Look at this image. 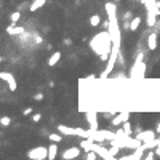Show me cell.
I'll list each match as a JSON object with an SVG mask.
<instances>
[{
	"label": "cell",
	"mask_w": 160,
	"mask_h": 160,
	"mask_svg": "<svg viewBox=\"0 0 160 160\" xmlns=\"http://www.w3.org/2000/svg\"><path fill=\"white\" fill-rule=\"evenodd\" d=\"M48 139L51 141V143H61V141H63V133L61 135H58V133H50L48 135Z\"/></svg>",
	"instance_id": "cell-18"
},
{
	"label": "cell",
	"mask_w": 160,
	"mask_h": 160,
	"mask_svg": "<svg viewBox=\"0 0 160 160\" xmlns=\"http://www.w3.org/2000/svg\"><path fill=\"white\" fill-rule=\"evenodd\" d=\"M63 43H64L66 46H71V45H72V39H64Z\"/></svg>",
	"instance_id": "cell-31"
},
{
	"label": "cell",
	"mask_w": 160,
	"mask_h": 160,
	"mask_svg": "<svg viewBox=\"0 0 160 160\" xmlns=\"http://www.w3.org/2000/svg\"><path fill=\"white\" fill-rule=\"evenodd\" d=\"M19 19H21V11H15V13L10 15V21L11 23H18Z\"/></svg>",
	"instance_id": "cell-20"
},
{
	"label": "cell",
	"mask_w": 160,
	"mask_h": 160,
	"mask_svg": "<svg viewBox=\"0 0 160 160\" xmlns=\"http://www.w3.org/2000/svg\"><path fill=\"white\" fill-rule=\"evenodd\" d=\"M123 31H130V21H123V26H122Z\"/></svg>",
	"instance_id": "cell-27"
},
{
	"label": "cell",
	"mask_w": 160,
	"mask_h": 160,
	"mask_svg": "<svg viewBox=\"0 0 160 160\" xmlns=\"http://www.w3.org/2000/svg\"><path fill=\"white\" fill-rule=\"evenodd\" d=\"M0 123H2V127H8L11 123V119L8 117V115H3L2 119H0Z\"/></svg>",
	"instance_id": "cell-23"
},
{
	"label": "cell",
	"mask_w": 160,
	"mask_h": 160,
	"mask_svg": "<svg viewBox=\"0 0 160 160\" xmlns=\"http://www.w3.org/2000/svg\"><path fill=\"white\" fill-rule=\"evenodd\" d=\"M35 42H37V43H42V42H43V39H42L40 35H35Z\"/></svg>",
	"instance_id": "cell-32"
},
{
	"label": "cell",
	"mask_w": 160,
	"mask_h": 160,
	"mask_svg": "<svg viewBox=\"0 0 160 160\" xmlns=\"http://www.w3.org/2000/svg\"><path fill=\"white\" fill-rule=\"evenodd\" d=\"M158 139H160V138H158ZM155 152H157V155L160 157V143H158V146L155 147Z\"/></svg>",
	"instance_id": "cell-33"
},
{
	"label": "cell",
	"mask_w": 160,
	"mask_h": 160,
	"mask_svg": "<svg viewBox=\"0 0 160 160\" xmlns=\"http://www.w3.org/2000/svg\"><path fill=\"white\" fill-rule=\"evenodd\" d=\"M144 150H146V147H144V143H143L139 147L133 149V154L123 155V157H122V160H138V158H144Z\"/></svg>",
	"instance_id": "cell-4"
},
{
	"label": "cell",
	"mask_w": 160,
	"mask_h": 160,
	"mask_svg": "<svg viewBox=\"0 0 160 160\" xmlns=\"http://www.w3.org/2000/svg\"><path fill=\"white\" fill-rule=\"evenodd\" d=\"M85 157L87 160H96V157H98V154L95 152V150H88V152H85Z\"/></svg>",
	"instance_id": "cell-21"
},
{
	"label": "cell",
	"mask_w": 160,
	"mask_h": 160,
	"mask_svg": "<svg viewBox=\"0 0 160 160\" xmlns=\"http://www.w3.org/2000/svg\"><path fill=\"white\" fill-rule=\"evenodd\" d=\"M87 120H88L91 130H98V115L95 114V112H88V114H87Z\"/></svg>",
	"instance_id": "cell-10"
},
{
	"label": "cell",
	"mask_w": 160,
	"mask_h": 160,
	"mask_svg": "<svg viewBox=\"0 0 160 160\" xmlns=\"http://www.w3.org/2000/svg\"><path fill=\"white\" fill-rule=\"evenodd\" d=\"M143 59H144V54L143 53H138V58H136L135 63H143Z\"/></svg>",
	"instance_id": "cell-29"
},
{
	"label": "cell",
	"mask_w": 160,
	"mask_h": 160,
	"mask_svg": "<svg viewBox=\"0 0 160 160\" xmlns=\"http://www.w3.org/2000/svg\"><path fill=\"white\" fill-rule=\"evenodd\" d=\"M123 18H125V21H131V19H133V16H131V13H130V11H127Z\"/></svg>",
	"instance_id": "cell-30"
},
{
	"label": "cell",
	"mask_w": 160,
	"mask_h": 160,
	"mask_svg": "<svg viewBox=\"0 0 160 160\" xmlns=\"http://www.w3.org/2000/svg\"><path fill=\"white\" fill-rule=\"evenodd\" d=\"M99 24H101L99 15H91V16H90V26H91V27H98Z\"/></svg>",
	"instance_id": "cell-17"
},
{
	"label": "cell",
	"mask_w": 160,
	"mask_h": 160,
	"mask_svg": "<svg viewBox=\"0 0 160 160\" xmlns=\"http://www.w3.org/2000/svg\"><path fill=\"white\" fill-rule=\"evenodd\" d=\"M139 24H141V16H133V19L130 21V31H138L139 29Z\"/></svg>",
	"instance_id": "cell-16"
},
{
	"label": "cell",
	"mask_w": 160,
	"mask_h": 160,
	"mask_svg": "<svg viewBox=\"0 0 160 160\" xmlns=\"http://www.w3.org/2000/svg\"><path fill=\"white\" fill-rule=\"evenodd\" d=\"M90 46L91 50L95 51L98 56L101 54H109L112 51V37H110V32H101L98 34L96 37H93L91 42H90Z\"/></svg>",
	"instance_id": "cell-1"
},
{
	"label": "cell",
	"mask_w": 160,
	"mask_h": 160,
	"mask_svg": "<svg viewBox=\"0 0 160 160\" xmlns=\"http://www.w3.org/2000/svg\"><path fill=\"white\" fill-rule=\"evenodd\" d=\"M58 131L63 135H69V136H75V128L66 127V125H58Z\"/></svg>",
	"instance_id": "cell-15"
},
{
	"label": "cell",
	"mask_w": 160,
	"mask_h": 160,
	"mask_svg": "<svg viewBox=\"0 0 160 160\" xmlns=\"http://www.w3.org/2000/svg\"><path fill=\"white\" fill-rule=\"evenodd\" d=\"M96 154H98V157L104 158V160H112V158H115L114 155H112V154L109 152V149H107V147H104L101 143H99V146L96 147Z\"/></svg>",
	"instance_id": "cell-6"
},
{
	"label": "cell",
	"mask_w": 160,
	"mask_h": 160,
	"mask_svg": "<svg viewBox=\"0 0 160 160\" xmlns=\"http://www.w3.org/2000/svg\"><path fill=\"white\" fill-rule=\"evenodd\" d=\"M32 98H34L35 101H42V99H43V95H42V93H35Z\"/></svg>",
	"instance_id": "cell-25"
},
{
	"label": "cell",
	"mask_w": 160,
	"mask_h": 160,
	"mask_svg": "<svg viewBox=\"0 0 160 160\" xmlns=\"http://www.w3.org/2000/svg\"><path fill=\"white\" fill-rule=\"evenodd\" d=\"M114 2H115V3H119V2H120V0H114Z\"/></svg>",
	"instance_id": "cell-35"
},
{
	"label": "cell",
	"mask_w": 160,
	"mask_h": 160,
	"mask_svg": "<svg viewBox=\"0 0 160 160\" xmlns=\"http://www.w3.org/2000/svg\"><path fill=\"white\" fill-rule=\"evenodd\" d=\"M42 120V114H34L32 115V122H35V123H37V122H40Z\"/></svg>",
	"instance_id": "cell-24"
},
{
	"label": "cell",
	"mask_w": 160,
	"mask_h": 160,
	"mask_svg": "<svg viewBox=\"0 0 160 160\" xmlns=\"http://www.w3.org/2000/svg\"><path fill=\"white\" fill-rule=\"evenodd\" d=\"M6 34H10V35L24 34V27H23V26H16V23H11L10 26L6 27Z\"/></svg>",
	"instance_id": "cell-8"
},
{
	"label": "cell",
	"mask_w": 160,
	"mask_h": 160,
	"mask_svg": "<svg viewBox=\"0 0 160 160\" xmlns=\"http://www.w3.org/2000/svg\"><path fill=\"white\" fill-rule=\"evenodd\" d=\"M46 3V0H32V3L29 5V11L31 13H35L39 8H42L43 5Z\"/></svg>",
	"instance_id": "cell-13"
},
{
	"label": "cell",
	"mask_w": 160,
	"mask_h": 160,
	"mask_svg": "<svg viewBox=\"0 0 160 160\" xmlns=\"http://www.w3.org/2000/svg\"><path fill=\"white\" fill-rule=\"evenodd\" d=\"M101 26L104 27V29H109V27H110V19H109V21H102Z\"/></svg>",
	"instance_id": "cell-28"
},
{
	"label": "cell",
	"mask_w": 160,
	"mask_h": 160,
	"mask_svg": "<svg viewBox=\"0 0 160 160\" xmlns=\"http://www.w3.org/2000/svg\"><path fill=\"white\" fill-rule=\"evenodd\" d=\"M155 133L157 131H139V133L136 135V138L139 139V141H143V143H146V141H149V139H154L155 138Z\"/></svg>",
	"instance_id": "cell-9"
},
{
	"label": "cell",
	"mask_w": 160,
	"mask_h": 160,
	"mask_svg": "<svg viewBox=\"0 0 160 160\" xmlns=\"http://www.w3.org/2000/svg\"><path fill=\"white\" fill-rule=\"evenodd\" d=\"M155 155H157L155 149H149V150H147V154L144 155V158H146V160H152V158H155Z\"/></svg>",
	"instance_id": "cell-22"
},
{
	"label": "cell",
	"mask_w": 160,
	"mask_h": 160,
	"mask_svg": "<svg viewBox=\"0 0 160 160\" xmlns=\"http://www.w3.org/2000/svg\"><path fill=\"white\" fill-rule=\"evenodd\" d=\"M80 154H82V147H71V149H66L64 152L61 154V158H64V160L77 158Z\"/></svg>",
	"instance_id": "cell-5"
},
{
	"label": "cell",
	"mask_w": 160,
	"mask_h": 160,
	"mask_svg": "<svg viewBox=\"0 0 160 160\" xmlns=\"http://www.w3.org/2000/svg\"><path fill=\"white\" fill-rule=\"evenodd\" d=\"M147 48H149L150 51H154V50L157 48V34H155V32H152V34L147 37Z\"/></svg>",
	"instance_id": "cell-12"
},
{
	"label": "cell",
	"mask_w": 160,
	"mask_h": 160,
	"mask_svg": "<svg viewBox=\"0 0 160 160\" xmlns=\"http://www.w3.org/2000/svg\"><path fill=\"white\" fill-rule=\"evenodd\" d=\"M58 155V143H51L48 146V160H54Z\"/></svg>",
	"instance_id": "cell-14"
},
{
	"label": "cell",
	"mask_w": 160,
	"mask_h": 160,
	"mask_svg": "<svg viewBox=\"0 0 160 160\" xmlns=\"http://www.w3.org/2000/svg\"><path fill=\"white\" fill-rule=\"evenodd\" d=\"M0 79L5 80L8 83V90H10V91H16L18 83H16L15 77H13V74H10V72H0Z\"/></svg>",
	"instance_id": "cell-3"
},
{
	"label": "cell",
	"mask_w": 160,
	"mask_h": 160,
	"mask_svg": "<svg viewBox=\"0 0 160 160\" xmlns=\"http://www.w3.org/2000/svg\"><path fill=\"white\" fill-rule=\"evenodd\" d=\"M31 114H32V107H26L23 110V115H31Z\"/></svg>",
	"instance_id": "cell-26"
},
{
	"label": "cell",
	"mask_w": 160,
	"mask_h": 160,
	"mask_svg": "<svg viewBox=\"0 0 160 160\" xmlns=\"http://www.w3.org/2000/svg\"><path fill=\"white\" fill-rule=\"evenodd\" d=\"M27 157L32 158V160H45V158H48V147H45V146L32 147L29 152H27Z\"/></svg>",
	"instance_id": "cell-2"
},
{
	"label": "cell",
	"mask_w": 160,
	"mask_h": 160,
	"mask_svg": "<svg viewBox=\"0 0 160 160\" xmlns=\"http://www.w3.org/2000/svg\"><path fill=\"white\" fill-rule=\"evenodd\" d=\"M104 8H106V11H107V16H109V19L110 21H114V19H117V16H115V2H106V5H104Z\"/></svg>",
	"instance_id": "cell-7"
},
{
	"label": "cell",
	"mask_w": 160,
	"mask_h": 160,
	"mask_svg": "<svg viewBox=\"0 0 160 160\" xmlns=\"http://www.w3.org/2000/svg\"><path fill=\"white\" fill-rule=\"evenodd\" d=\"M155 131H157V133H160V122L157 123V128H155Z\"/></svg>",
	"instance_id": "cell-34"
},
{
	"label": "cell",
	"mask_w": 160,
	"mask_h": 160,
	"mask_svg": "<svg viewBox=\"0 0 160 160\" xmlns=\"http://www.w3.org/2000/svg\"><path fill=\"white\" fill-rule=\"evenodd\" d=\"M61 56H63V54H61V51H54V53H53V54L50 56V58H48V63H46V64H48L50 67H54V66L59 63Z\"/></svg>",
	"instance_id": "cell-11"
},
{
	"label": "cell",
	"mask_w": 160,
	"mask_h": 160,
	"mask_svg": "<svg viewBox=\"0 0 160 160\" xmlns=\"http://www.w3.org/2000/svg\"><path fill=\"white\" fill-rule=\"evenodd\" d=\"M122 128L125 130L127 136H131V135H133V128H131V125H130V122H128V120H127V122H123V123H122Z\"/></svg>",
	"instance_id": "cell-19"
}]
</instances>
